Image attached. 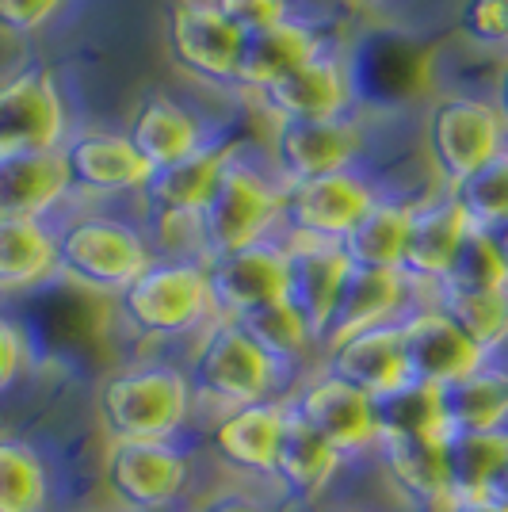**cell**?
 Returning <instances> with one entry per match:
<instances>
[{
    "label": "cell",
    "instance_id": "cell-1",
    "mask_svg": "<svg viewBox=\"0 0 508 512\" xmlns=\"http://www.w3.org/2000/svg\"><path fill=\"white\" fill-rule=\"evenodd\" d=\"M96 409L111 440H180L195 417V394L180 363L146 360L111 371Z\"/></svg>",
    "mask_w": 508,
    "mask_h": 512
},
{
    "label": "cell",
    "instance_id": "cell-2",
    "mask_svg": "<svg viewBox=\"0 0 508 512\" xmlns=\"http://www.w3.org/2000/svg\"><path fill=\"white\" fill-rule=\"evenodd\" d=\"M184 371L195 409L211 406L218 409V417L264 398H279V386L291 383V375L233 318H214L203 325Z\"/></svg>",
    "mask_w": 508,
    "mask_h": 512
},
{
    "label": "cell",
    "instance_id": "cell-3",
    "mask_svg": "<svg viewBox=\"0 0 508 512\" xmlns=\"http://www.w3.org/2000/svg\"><path fill=\"white\" fill-rule=\"evenodd\" d=\"M54 253L58 276L111 299H119L157 260L142 226L115 214H73L54 230Z\"/></svg>",
    "mask_w": 508,
    "mask_h": 512
},
{
    "label": "cell",
    "instance_id": "cell-4",
    "mask_svg": "<svg viewBox=\"0 0 508 512\" xmlns=\"http://www.w3.org/2000/svg\"><path fill=\"white\" fill-rule=\"evenodd\" d=\"M115 310L130 333L146 341H172L188 333L199 337L203 325L214 321L207 268L199 260H153L115 299Z\"/></svg>",
    "mask_w": 508,
    "mask_h": 512
},
{
    "label": "cell",
    "instance_id": "cell-5",
    "mask_svg": "<svg viewBox=\"0 0 508 512\" xmlns=\"http://www.w3.org/2000/svg\"><path fill=\"white\" fill-rule=\"evenodd\" d=\"M279 203H283V184L276 176L233 153L214 184L207 207L199 211L207 256L233 253V249L256 245L264 237H276Z\"/></svg>",
    "mask_w": 508,
    "mask_h": 512
},
{
    "label": "cell",
    "instance_id": "cell-6",
    "mask_svg": "<svg viewBox=\"0 0 508 512\" xmlns=\"http://www.w3.org/2000/svg\"><path fill=\"white\" fill-rule=\"evenodd\" d=\"M428 157L440 172L444 188L482 169L501 150H508V123L493 100L478 96H447L432 107L424 123Z\"/></svg>",
    "mask_w": 508,
    "mask_h": 512
},
{
    "label": "cell",
    "instance_id": "cell-7",
    "mask_svg": "<svg viewBox=\"0 0 508 512\" xmlns=\"http://www.w3.org/2000/svg\"><path fill=\"white\" fill-rule=\"evenodd\" d=\"M375 199H379L375 184L367 176H360L356 169L283 184L279 237L340 245L344 234L371 211Z\"/></svg>",
    "mask_w": 508,
    "mask_h": 512
},
{
    "label": "cell",
    "instance_id": "cell-8",
    "mask_svg": "<svg viewBox=\"0 0 508 512\" xmlns=\"http://www.w3.org/2000/svg\"><path fill=\"white\" fill-rule=\"evenodd\" d=\"M104 482L130 512L172 509L191 482V455L180 440H111Z\"/></svg>",
    "mask_w": 508,
    "mask_h": 512
},
{
    "label": "cell",
    "instance_id": "cell-9",
    "mask_svg": "<svg viewBox=\"0 0 508 512\" xmlns=\"http://www.w3.org/2000/svg\"><path fill=\"white\" fill-rule=\"evenodd\" d=\"M207 283H211L214 318H245L260 306L287 299V245L283 237H264L256 245L218 253L203 260Z\"/></svg>",
    "mask_w": 508,
    "mask_h": 512
},
{
    "label": "cell",
    "instance_id": "cell-10",
    "mask_svg": "<svg viewBox=\"0 0 508 512\" xmlns=\"http://www.w3.org/2000/svg\"><path fill=\"white\" fill-rule=\"evenodd\" d=\"M287 402H291V413L298 421H306L318 436H325L344 459L379 451L382 432L375 398L348 386L337 375L318 371V375L302 379L295 394H287Z\"/></svg>",
    "mask_w": 508,
    "mask_h": 512
},
{
    "label": "cell",
    "instance_id": "cell-11",
    "mask_svg": "<svg viewBox=\"0 0 508 512\" xmlns=\"http://www.w3.org/2000/svg\"><path fill=\"white\" fill-rule=\"evenodd\" d=\"M272 169L279 184L295 180H314L329 172L356 169L363 153V127L344 115V119H287L272 130Z\"/></svg>",
    "mask_w": 508,
    "mask_h": 512
},
{
    "label": "cell",
    "instance_id": "cell-12",
    "mask_svg": "<svg viewBox=\"0 0 508 512\" xmlns=\"http://www.w3.org/2000/svg\"><path fill=\"white\" fill-rule=\"evenodd\" d=\"M409 379L424 386H451L493 363L432 299H421L402 318Z\"/></svg>",
    "mask_w": 508,
    "mask_h": 512
},
{
    "label": "cell",
    "instance_id": "cell-13",
    "mask_svg": "<svg viewBox=\"0 0 508 512\" xmlns=\"http://www.w3.org/2000/svg\"><path fill=\"white\" fill-rule=\"evenodd\" d=\"M65 104L46 69H23L0 81V153L62 150Z\"/></svg>",
    "mask_w": 508,
    "mask_h": 512
},
{
    "label": "cell",
    "instance_id": "cell-14",
    "mask_svg": "<svg viewBox=\"0 0 508 512\" xmlns=\"http://www.w3.org/2000/svg\"><path fill=\"white\" fill-rule=\"evenodd\" d=\"M165 43H169V58L184 73L211 85H233L241 35L218 16L211 0H172Z\"/></svg>",
    "mask_w": 508,
    "mask_h": 512
},
{
    "label": "cell",
    "instance_id": "cell-15",
    "mask_svg": "<svg viewBox=\"0 0 508 512\" xmlns=\"http://www.w3.org/2000/svg\"><path fill=\"white\" fill-rule=\"evenodd\" d=\"M69 195L88 199H111V195H142L153 180V169L142 153L130 146L127 134L85 130L62 142Z\"/></svg>",
    "mask_w": 508,
    "mask_h": 512
},
{
    "label": "cell",
    "instance_id": "cell-16",
    "mask_svg": "<svg viewBox=\"0 0 508 512\" xmlns=\"http://www.w3.org/2000/svg\"><path fill=\"white\" fill-rule=\"evenodd\" d=\"M291 421V406L287 394L279 398H264L253 406H241L222 413L211 428V448L214 455L245 478H276V455L283 444V432Z\"/></svg>",
    "mask_w": 508,
    "mask_h": 512
},
{
    "label": "cell",
    "instance_id": "cell-17",
    "mask_svg": "<svg viewBox=\"0 0 508 512\" xmlns=\"http://www.w3.org/2000/svg\"><path fill=\"white\" fill-rule=\"evenodd\" d=\"M260 107L276 119H344L352 111V73L329 50L283 73L256 92Z\"/></svg>",
    "mask_w": 508,
    "mask_h": 512
},
{
    "label": "cell",
    "instance_id": "cell-18",
    "mask_svg": "<svg viewBox=\"0 0 508 512\" xmlns=\"http://www.w3.org/2000/svg\"><path fill=\"white\" fill-rule=\"evenodd\" d=\"M329 375L344 379L371 398H386L398 386L413 383L409 379V363H405V341H402V321H386V325H371L360 329L344 341L321 348Z\"/></svg>",
    "mask_w": 508,
    "mask_h": 512
},
{
    "label": "cell",
    "instance_id": "cell-19",
    "mask_svg": "<svg viewBox=\"0 0 508 512\" xmlns=\"http://www.w3.org/2000/svg\"><path fill=\"white\" fill-rule=\"evenodd\" d=\"M424 295L402 276V272H382V268H348V279L340 287V299L333 306V318L325 325L321 348L344 341L360 329L402 321Z\"/></svg>",
    "mask_w": 508,
    "mask_h": 512
},
{
    "label": "cell",
    "instance_id": "cell-20",
    "mask_svg": "<svg viewBox=\"0 0 508 512\" xmlns=\"http://www.w3.org/2000/svg\"><path fill=\"white\" fill-rule=\"evenodd\" d=\"M470 234V222L463 211L451 203V195H432L413 207V226H409V241L402 253V272L424 299H432V291L444 283L451 260L459 253L463 237Z\"/></svg>",
    "mask_w": 508,
    "mask_h": 512
},
{
    "label": "cell",
    "instance_id": "cell-21",
    "mask_svg": "<svg viewBox=\"0 0 508 512\" xmlns=\"http://www.w3.org/2000/svg\"><path fill=\"white\" fill-rule=\"evenodd\" d=\"M287 245V302L306 318V325L314 329V337H325V325L333 318V306L340 299V287L348 279V256L340 253V245H325V241H291Z\"/></svg>",
    "mask_w": 508,
    "mask_h": 512
},
{
    "label": "cell",
    "instance_id": "cell-22",
    "mask_svg": "<svg viewBox=\"0 0 508 512\" xmlns=\"http://www.w3.org/2000/svg\"><path fill=\"white\" fill-rule=\"evenodd\" d=\"M123 134L153 172L169 169L207 146V130L199 123V115H191L188 107L165 92L146 96L138 111L130 115V127Z\"/></svg>",
    "mask_w": 508,
    "mask_h": 512
},
{
    "label": "cell",
    "instance_id": "cell-23",
    "mask_svg": "<svg viewBox=\"0 0 508 512\" xmlns=\"http://www.w3.org/2000/svg\"><path fill=\"white\" fill-rule=\"evenodd\" d=\"M69 195L62 150L0 153V218L43 222Z\"/></svg>",
    "mask_w": 508,
    "mask_h": 512
},
{
    "label": "cell",
    "instance_id": "cell-24",
    "mask_svg": "<svg viewBox=\"0 0 508 512\" xmlns=\"http://www.w3.org/2000/svg\"><path fill=\"white\" fill-rule=\"evenodd\" d=\"M325 54V43L321 35L302 20H283L268 31H256V35H245L241 39V58H237V73H233V85L249 88V92H260L264 85L279 81L283 73L298 69L302 62Z\"/></svg>",
    "mask_w": 508,
    "mask_h": 512
},
{
    "label": "cell",
    "instance_id": "cell-25",
    "mask_svg": "<svg viewBox=\"0 0 508 512\" xmlns=\"http://www.w3.org/2000/svg\"><path fill=\"white\" fill-rule=\"evenodd\" d=\"M444 440L447 436H382V467L413 505L447 509Z\"/></svg>",
    "mask_w": 508,
    "mask_h": 512
},
{
    "label": "cell",
    "instance_id": "cell-26",
    "mask_svg": "<svg viewBox=\"0 0 508 512\" xmlns=\"http://www.w3.org/2000/svg\"><path fill=\"white\" fill-rule=\"evenodd\" d=\"M233 146H203L191 157L176 161L169 169L153 172L149 188L142 192L146 211H172V214H199L211 199L218 176L226 169V161L233 157Z\"/></svg>",
    "mask_w": 508,
    "mask_h": 512
},
{
    "label": "cell",
    "instance_id": "cell-27",
    "mask_svg": "<svg viewBox=\"0 0 508 512\" xmlns=\"http://www.w3.org/2000/svg\"><path fill=\"white\" fill-rule=\"evenodd\" d=\"M413 207L417 203H402V199H386L379 195L371 203V211L344 234L340 253L348 256L352 268H382V272H398L402 268L405 241H409V226H413Z\"/></svg>",
    "mask_w": 508,
    "mask_h": 512
},
{
    "label": "cell",
    "instance_id": "cell-28",
    "mask_svg": "<svg viewBox=\"0 0 508 512\" xmlns=\"http://www.w3.org/2000/svg\"><path fill=\"white\" fill-rule=\"evenodd\" d=\"M58 276L54 230L35 218H0V295H20Z\"/></svg>",
    "mask_w": 508,
    "mask_h": 512
},
{
    "label": "cell",
    "instance_id": "cell-29",
    "mask_svg": "<svg viewBox=\"0 0 508 512\" xmlns=\"http://www.w3.org/2000/svg\"><path fill=\"white\" fill-rule=\"evenodd\" d=\"M340 467H344V455L325 436H318L306 421H298L295 413H291L283 444H279L276 478L272 482H279L287 497H318L337 478Z\"/></svg>",
    "mask_w": 508,
    "mask_h": 512
},
{
    "label": "cell",
    "instance_id": "cell-30",
    "mask_svg": "<svg viewBox=\"0 0 508 512\" xmlns=\"http://www.w3.org/2000/svg\"><path fill=\"white\" fill-rule=\"evenodd\" d=\"M447 432H497L508 428V367L486 363L459 383L440 386Z\"/></svg>",
    "mask_w": 508,
    "mask_h": 512
},
{
    "label": "cell",
    "instance_id": "cell-31",
    "mask_svg": "<svg viewBox=\"0 0 508 512\" xmlns=\"http://www.w3.org/2000/svg\"><path fill=\"white\" fill-rule=\"evenodd\" d=\"M508 459V428L497 432H447L444 440V474L447 501L486 497L489 482L497 478Z\"/></svg>",
    "mask_w": 508,
    "mask_h": 512
},
{
    "label": "cell",
    "instance_id": "cell-32",
    "mask_svg": "<svg viewBox=\"0 0 508 512\" xmlns=\"http://www.w3.org/2000/svg\"><path fill=\"white\" fill-rule=\"evenodd\" d=\"M50 470L39 448L23 436L0 432V512L50 509Z\"/></svg>",
    "mask_w": 508,
    "mask_h": 512
},
{
    "label": "cell",
    "instance_id": "cell-33",
    "mask_svg": "<svg viewBox=\"0 0 508 512\" xmlns=\"http://www.w3.org/2000/svg\"><path fill=\"white\" fill-rule=\"evenodd\" d=\"M432 302L486 352L489 360L508 348V287H501V291H447V287H436Z\"/></svg>",
    "mask_w": 508,
    "mask_h": 512
},
{
    "label": "cell",
    "instance_id": "cell-34",
    "mask_svg": "<svg viewBox=\"0 0 508 512\" xmlns=\"http://www.w3.org/2000/svg\"><path fill=\"white\" fill-rule=\"evenodd\" d=\"M249 337H253L272 360L287 371V375H295V367L310 352H321L318 337H314V329L306 325V318L298 314L291 302H272V306H260L253 314H245V318H233Z\"/></svg>",
    "mask_w": 508,
    "mask_h": 512
},
{
    "label": "cell",
    "instance_id": "cell-35",
    "mask_svg": "<svg viewBox=\"0 0 508 512\" xmlns=\"http://www.w3.org/2000/svg\"><path fill=\"white\" fill-rule=\"evenodd\" d=\"M444 192L463 211L470 230L493 234L497 226L508 222V150H501L493 161H486L482 169H474L459 184L444 188Z\"/></svg>",
    "mask_w": 508,
    "mask_h": 512
},
{
    "label": "cell",
    "instance_id": "cell-36",
    "mask_svg": "<svg viewBox=\"0 0 508 512\" xmlns=\"http://www.w3.org/2000/svg\"><path fill=\"white\" fill-rule=\"evenodd\" d=\"M382 436H447L440 386L405 383L386 398H375Z\"/></svg>",
    "mask_w": 508,
    "mask_h": 512
},
{
    "label": "cell",
    "instance_id": "cell-37",
    "mask_svg": "<svg viewBox=\"0 0 508 512\" xmlns=\"http://www.w3.org/2000/svg\"><path fill=\"white\" fill-rule=\"evenodd\" d=\"M440 287L447 291H501L508 287V272L501 264V253L486 230H470L451 260Z\"/></svg>",
    "mask_w": 508,
    "mask_h": 512
},
{
    "label": "cell",
    "instance_id": "cell-38",
    "mask_svg": "<svg viewBox=\"0 0 508 512\" xmlns=\"http://www.w3.org/2000/svg\"><path fill=\"white\" fill-rule=\"evenodd\" d=\"M459 31L470 43L508 50V0H463Z\"/></svg>",
    "mask_w": 508,
    "mask_h": 512
},
{
    "label": "cell",
    "instance_id": "cell-39",
    "mask_svg": "<svg viewBox=\"0 0 508 512\" xmlns=\"http://www.w3.org/2000/svg\"><path fill=\"white\" fill-rule=\"evenodd\" d=\"M211 4L241 39L256 35V31H268V27H276V23L295 16L291 0H211Z\"/></svg>",
    "mask_w": 508,
    "mask_h": 512
},
{
    "label": "cell",
    "instance_id": "cell-40",
    "mask_svg": "<svg viewBox=\"0 0 508 512\" xmlns=\"http://www.w3.org/2000/svg\"><path fill=\"white\" fill-rule=\"evenodd\" d=\"M65 0H0V31L8 35H31L46 20H54V12Z\"/></svg>",
    "mask_w": 508,
    "mask_h": 512
},
{
    "label": "cell",
    "instance_id": "cell-41",
    "mask_svg": "<svg viewBox=\"0 0 508 512\" xmlns=\"http://www.w3.org/2000/svg\"><path fill=\"white\" fill-rule=\"evenodd\" d=\"M23 367H27V337L16 321L0 318V394L16 386Z\"/></svg>",
    "mask_w": 508,
    "mask_h": 512
},
{
    "label": "cell",
    "instance_id": "cell-42",
    "mask_svg": "<svg viewBox=\"0 0 508 512\" xmlns=\"http://www.w3.org/2000/svg\"><path fill=\"white\" fill-rule=\"evenodd\" d=\"M195 512H272V509H268L264 497L249 493L245 486H222V490L207 493L195 505Z\"/></svg>",
    "mask_w": 508,
    "mask_h": 512
},
{
    "label": "cell",
    "instance_id": "cell-43",
    "mask_svg": "<svg viewBox=\"0 0 508 512\" xmlns=\"http://www.w3.org/2000/svg\"><path fill=\"white\" fill-rule=\"evenodd\" d=\"M444 512H508L505 505L489 501V497H466V501H447Z\"/></svg>",
    "mask_w": 508,
    "mask_h": 512
},
{
    "label": "cell",
    "instance_id": "cell-44",
    "mask_svg": "<svg viewBox=\"0 0 508 512\" xmlns=\"http://www.w3.org/2000/svg\"><path fill=\"white\" fill-rule=\"evenodd\" d=\"M486 497H489V501H497V505H505V509H508V459L501 463V470H497V478L489 482Z\"/></svg>",
    "mask_w": 508,
    "mask_h": 512
},
{
    "label": "cell",
    "instance_id": "cell-45",
    "mask_svg": "<svg viewBox=\"0 0 508 512\" xmlns=\"http://www.w3.org/2000/svg\"><path fill=\"white\" fill-rule=\"evenodd\" d=\"M493 104H497V111L505 115V123H508V65L501 69V77H497V96H493Z\"/></svg>",
    "mask_w": 508,
    "mask_h": 512
},
{
    "label": "cell",
    "instance_id": "cell-46",
    "mask_svg": "<svg viewBox=\"0 0 508 512\" xmlns=\"http://www.w3.org/2000/svg\"><path fill=\"white\" fill-rule=\"evenodd\" d=\"M489 237H493V245H497V253H501V264H505V272H508V222L505 226H497Z\"/></svg>",
    "mask_w": 508,
    "mask_h": 512
},
{
    "label": "cell",
    "instance_id": "cell-47",
    "mask_svg": "<svg viewBox=\"0 0 508 512\" xmlns=\"http://www.w3.org/2000/svg\"><path fill=\"white\" fill-rule=\"evenodd\" d=\"M363 4H382V0H363Z\"/></svg>",
    "mask_w": 508,
    "mask_h": 512
}]
</instances>
